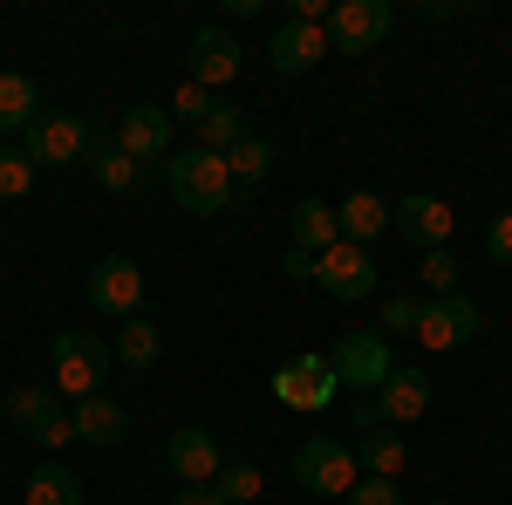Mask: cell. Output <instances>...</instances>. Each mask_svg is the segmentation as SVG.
Returning a JSON list of instances; mask_svg holds the SVG:
<instances>
[{"label": "cell", "instance_id": "16", "mask_svg": "<svg viewBox=\"0 0 512 505\" xmlns=\"http://www.w3.org/2000/svg\"><path fill=\"white\" fill-rule=\"evenodd\" d=\"M376 403H383V424H390V430L417 424V417L431 410V376H424V369H396L390 383L376 389Z\"/></svg>", "mask_w": 512, "mask_h": 505}, {"label": "cell", "instance_id": "15", "mask_svg": "<svg viewBox=\"0 0 512 505\" xmlns=\"http://www.w3.org/2000/svg\"><path fill=\"white\" fill-rule=\"evenodd\" d=\"M185 76H192L198 89H219V82H233V76H239V41L226 35V28H198Z\"/></svg>", "mask_w": 512, "mask_h": 505}, {"label": "cell", "instance_id": "23", "mask_svg": "<svg viewBox=\"0 0 512 505\" xmlns=\"http://www.w3.org/2000/svg\"><path fill=\"white\" fill-rule=\"evenodd\" d=\"M226 164H233V185H267V178H274V144L246 130L233 151H226Z\"/></svg>", "mask_w": 512, "mask_h": 505}, {"label": "cell", "instance_id": "35", "mask_svg": "<svg viewBox=\"0 0 512 505\" xmlns=\"http://www.w3.org/2000/svg\"><path fill=\"white\" fill-rule=\"evenodd\" d=\"M287 280H321V260L301 253V246H287Z\"/></svg>", "mask_w": 512, "mask_h": 505}, {"label": "cell", "instance_id": "36", "mask_svg": "<svg viewBox=\"0 0 512 505\" xmlns=\"http://www.w3.org/2000/svg\"><path fill=\"white\" fill-rule=\"evenodd\" d=\"M355 424H362V430H390V424H383V403H376V396H355Z\"/></svg>", "mask_w": 512, "mask_h": 505}, {"label": "cell", "instance_id": "32", "mask_svg": "<svg viewBox=\"0 0 512 505\" xmlns=\"http://www.w3.org/2000/svg\"><path fill=\"white\" fill-rule=\"evenodd\" d=\"M349 505H403V492H396V478H369V471H362Z\"/></svg>", "mask_w": 512, "mask_h": 505}, {"label": "cell", "instance_id": "1", "mask_svg": "<svg viewBox=\"0 0 512 505\" xmlns=\"http://www.w3.org/2000/svg\"><path fill=\"white\" fill-rule=\"evenodd\" d=\"M164 185H171V198L192 212V219H219L226 205H233V164L219 151H205V144H192V151H178L171 164H164Z\"/></svg>", "mask_w": 512, "mask_h": 505}, {"label": "cell", "instance_id": "18", "mask_svg": "<svg viewBox=\"0 0 512 505\" xmlns=\"http://www.w3.org/2000/svg\"><path fill=\"white\" fill-rule=\"evenodd\" d=\"M335 219H342V239H349V246H369V239H383L396 226V205L376 198V192H349L335 205Z\"/></svg>", "mask_w": 512, "mask_h": 505}, {"label": "cell", "instance_id": "17", "mask_svg": "<svg viewBox=\"0 0 512 505\" xmlns=\"http://www.w3.org/2000/svg\"><path fill=\"white\" fill-rule=\"evenodd\" d=\"M69 424H76L82 444L110 451V444H123V437H130V410H123V403H110V396H82L76 410H69Z\"/></svg>", "mask_w": 512, "mask_h": 505}, {"label": "cell", "instance_id": "12", "mask_svg": "<svg viewBox=\"0 0 512 505\" xmlns=\"http://www.w3.org/2000/svg\"><path fill=\"white\" fill-rule=\"evenodd\" d=\"M117 151H130L137 164L151 157H171V110H151V103H130L117 123Z\"/></svg>", "mask_w": 512, "mask_h": 505}, {"label": "cell", "instance_id": "9", "mask_svg": "<svg viewBox=\"0 0 512 505\" xmlns=\"http://www.w3.org/2000/svg\"><path fill=\"white\" fill-rule=\"evenodd\" d=\"M21 151L35 157V171H48V164H76V157L89 151V123L82 117H35L28 130H21Z\"/></svg>", "mask_w": 512, "mask_h": 505}, {"label": "cell", "instance_id": "33", "mask_svg": "<svg viewBox=\"0 0 512 505\" xmlns=\"http://www.w3.org/2000/svg\"><path fill=\"white\" fill-rule=\"evenodd\" d=\"M424 287L431 294H458V260L451 253H424Z\"/></svg>", "mask_w": 512, "mask_h": 505}, {"label": "cell", "instance_id": "5", "mask_svg": "<svg viewBox=\"0 0 512 505\" xmlns=\"http://www.w3.org/2000/svg\"><path fill=\"white\" fill-rule=\"evenodd\" d=\"M89 308L110 314V321H137V314H144V273H137V260L103 253V260L89 267Z\"/></svg>", "mask_w": 512, "mask_h": 505}, {"label": "cell", "instance_id": "2", "mask_svg": "<svg viewBox=\"0 0 512 505\" xmlns=\"http://www.w3.org/2000/svg\"><path fill=\"white\" fill-rule=\"evenodd\" d=\"M48 362H55V389L82 403V396H103V383H110V362H117V355L103 349L89 328H62V335L48 342Z\"/></svg>", "mask_w": 512, "mask_h": 505}, {"label": "cell", "instance_id": "11", "mask_svg": "<svg viewBox=\"0 0 512 505\" xmlns=\"http://www.w3.org/2000/svg\"><path fill=\"white\" fill-rule=\"evenodd\" d=\"M396 233L417 239L424 253H444V246H451V233H458V219H451V205H444V198L410 192L403 205H396Z\"/></svg>", "mask_w": 512, "mask_h": 505}, {"label": "cell", "instance_id": "7", "mask_svg": "<svg viewBox=\"0 0 512 505\" xmlns=\"http://www.w3.org/2000/svg\"><path fill=\"white\" fill-rule=\"evenodd\" d=\"M335 369H328V355H294L287 369H274V396L287 410H328L335 403Z\"/></svg>", "mask_w": 512, "mask_h": 505}, {"label": "cell", "instance_id": "24", "mask_svg": "<svg viewBox=\"0 0 512 505\" xmlns=\"http://www.w3.org/2000/svg\"><path fill=\"white\" fill-rule=\"evenodd\" d=\"M164 355V335L137 314V321H123V335H117V362H130V369H151Z\"/></svg>", "mask_w": 512, "mask_h": 505}, {"label": "cell", "instance_id": "3", "mask_svg": "<svg viewBox=\"0 0 512 505\" xmlns=\"http://www.w3.org/2000/svg\"><path fill=\"white\" fill-rule=\"evenodd\" d=\"M328 369H335V383L349 389V396H376V389L396 376L390 335H376V328H355V335H342V342L328 349Z\"/></svg>", "mask_w": 512, "mask_h": 505}, {"label": "cell", "instance_id": "29", "mask_svg": "<svg viewBox=\"0 0 512 505\" xmlns=\"http://www.w3.org/2000/svg\"><path fill=\"white\" fill-rule=\"evenodd\" d=\"M35 178H41V171H35V157H28V151H0V198H28V192H35Z\"/></svg>", "mask_w": 512, "mask_h": 505}, {"label": "cell", "instance_id": "10", "mask_svg": "<svg viewBox=\"0 0 512 505\" xmlns=\"http://www.w3.org/2000/svg\"><path fill=\"white\" fill-rule=\"evenodd\" d=\"M321 287H328L335 301H369V294H376V260H369V246L335 239V246L321 253Z\"/></svg>", "mask_w": 512, "mask_h": 505}, {"label": "cell", "instance_id": "34", "mask_svg": "<svg viewBox=\"0 0 512 505\" xmlns=\"http://www.w3.org/2000/svg\"><path fill=\"white\" fill-rule=\"evenodd\" d=\"M485 253H492L499 267H512V212H499V219L485 226Z\"/></svg>", "mask_w": 512, "mask_h": 505}, {"label": "cell", "instance_id": "28", "mask_svg": "<svg viewBox=\"0 0 512 505\" xmlns=\"http://www.w3.org/2000/svg\"><path fill=\"white\" fill-rule=\"evenodd\" d=\"M89 171H96V185H103V192H130V185H137V157L117 151V144H103V151L89 157Z\"/></svg>", "mask_w": 512, "mask_h": 505}, {"label": "cell", "instance_id": "13", "mask_svg": "<svg viewBox=\"0 0 512 505\" xmlns=\"http://www.w3.org/2000/svg\"><path fill=\"white\" fill-rule=\"evenodd\" d=\"M267 55H274L280 76H308L321 55H328V28H315V21H294V14H287V21L274 28V48H267Z\"/></svg>", "mask_w": 512, "mask_h": 505}, {"label": "cell", "instance_id": "37", "mask_svg": "<svg viewBox=\"0 0 512 505\" xmlns=\"http://www.w3.org/2000/svg\"><path fill=\"white\" fill-rule=\"evenodd\" d=\"M171 505H226V499H219L212 485H178V499H171Z\"/></svg>", "mask_w": 512, "mask_h": 505}, {"label": "cell", "instance_id": "30", "mask_svg": "<svg viewBox=\"0 0 512 505\" xmlns=\"http://www.w3.org/2000/svg\"><path fill=\"white\" fill-rule=\"evenodd\" d=\"M212 103H219V96H205V89H198L192 76L178 82V96H171V117H185V123H205V110H212Z\"/></svg>", "mask_w": 512, "mask_h": 505}, {"label": "cell", "instance_id": "21", "mask_svg": "<svg viewBox=\"0 0 512 505\" xmlns=\"http://www.w3.org/2000/svg\"><path fill=\"white\" fill-rule=\"evenodd\" d=\"M21 505H82V478L69 465H35V471H28Z\"/></svg>", "mask_w": 512, "mask_h": 505}, {"label": "cell", "instance_id": "8", "mask_svg": "<svg viewBox=\"0 0 512 505\" xmlns=\"http://www.w3.org/2000/svg\"><path fill=\"white\" fill-rule=\"evenodd\" d=\"M478 335V301L472 294H431L424 301V321H417V342L424 349H458Z\"/></svg>", "mask_w": 512, "mask_h": 505}, {"label": "cell", "instance_id": "25", "mask_svg": "<svg viewBox=\"0 0 512 505\" xmlns=\"http://www.w3.org/2000/svg\"><path fill=\"white\" fill-rule=\"evenodd\" d=\"M239 137H246V117H239L233 103H212V110H205V123H198V144H205V151H233Z\"/></svg>", "mask_w": 512, "mask_h": 505}, {"label": "cell", "instance_id": "22", "mask_svg": "<svg viewBox=\"0 0 512 505\" xmlns=\"http://www.w3.org/2000/svg\"><path fill=\"white\" fill-rule=\"evenodd\" d=\"M41 110H35V82L21 69H0V130H28Z\"/></svg>", "mask_w": 512, "mask_h": 505}, {"label": "cell", "instance_id": "27", "mask_svg": "<svg viewBox=\"0 0 512 505\" xmlns=\"http://www.w3.org/2000/svg\"><path fill=\"white\" fill-rule=\"evenodd\" d=\"M260 485H267V471L253 465V458H239V465H226L219 478H212V492H219L226 505H253V499H260Z\"/></svg>", "mask_w": 512, "mask_h": 505}, {"label": "cell", "instance_id": "6", "mask_svg": "<svg viewBox=\"0 0 512 505\" xmlns=\"http://www.w3.org/2000/svg\"><path fill=\"white\" fill-rule=\"evenodd\" d=\"M396 28V7L390 0H335V14H328V48H376V41Z\"/></svg>", "mask_w": 512, "mask_h": 505}, {"label": "cell", "instance_id": "26", "mask_svg": "<svg viewBox=\"0 0 512 505\" xmlns=\"http://www.w3.org/2000/svg\"><path fill=\"white\" fill-rule=\"evenodd\" d=\"M369 478H403V437L396 430H369V444L355 451Z\"/></svg>", "mask_w": 512, "mask_h": 505}, {"label": "cell", "instance_id": "19", "mask_svg": "<svg viewBox=\"0 0 512 505\" xmlns=\"http://www.w3.org/2000/svg\"><path fill=\"white\" fill-rule=\"evenodd\" d=\"M335 239H342V219H335V205H328V198H301V205H294V246L321 260Z\"/></svg>", "mask_w": 512, "mask_h": 505}, {"label": "cell", "instance_id": "20", "mask_svg": "<svg viewBox=\"0 0 512 505\" xmlns=\"http://www.w3.org/2000/svg\"><path fill=\"white\" fill-rule=\"evenodd\" d=\"M7 417H14V424H21V430H28V437L41 444V437L62 424L69 410L55 403V389H35V383H28V389H14V396H7Z\"/></svg>", "mask_w": 512, "mask_h": 505}, {"label": "cell", "instance_id": "31", "mask_svg": "<svg viewBox=\"0 0 512 505\" xmlns=\"http://www.w3.org/2000/svg\"><path fill=\"white\" fill-rule=\"evenodd\" d=\"M417 321H424V301H417V294H390V301H383V328L417 335Z\"/></svg>", "mask_w": 512, "mask_h": 505}, {"label": "cell", "instance_id": "14", "mask_svg": "<svg viewBox=\"0 0 512 505\" xmlns=\"http://www.w3.org/2000/svg\"><path fill=\"white\" fill-rule=\"evenodd\" d=\"M164 465L178 471V485H212V478L226 471L212 430H178V437H164Z\"/></svg>", "mask_w": 512, "mask_h": 505}, {"label": "cell", "instance_id": "4", "mask_svg": "<svg viewBox=\"0 0 512 505\" xmlns=\"http://www.w3.org/2000/svg\"><path fill=\"white\" fill-rule=\"evenodd\" d=\"M294 478L315 492V499H349L355 478H362V458H355L342 437H308L294 451Z\"/></svg>", "mask_w": 512, "mask_h": 505}]
</instances>
